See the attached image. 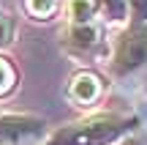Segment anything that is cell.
I'll return each instance as SVG.
<instances>
[{
    "instance_id": "3957f363",
    "label": "cell",
    "mask_w": 147,
    "mask_h": 145,
    "mask_svg": "<svg viewBox=\"0 0 147 145\" xmlns=\"http://www.w3.org/2000/svg\"><path fill=\"white\" fill-rule=\"evenodd\" d=\"M44 131V120L38 118H0V142L3 145H22L36 140Z\"/></svg>"
},
{
    "instance_id": "5b68a950",
    "label": "cell",
    "mask_w": 147,
    "mask_h": 145,
    "mask_svg": "<svg viewBox=\"0 0 147 145\" xmlns=\"http://www.w3.org/2000/svg\"><path fill=\"white\" fill-rule=\"evenodd\" d=\"M98 38H101V30L95 27V22L71 27V44H74L76 52H90V49H95L98 47Z\"/></svg>"
},
{
    "instance_id": "277c9868",
    "label": "cell",
    "mask_w": 147,
    "mask_h": 145,
    "mask_svg": "<svg viewBox=\"0 0 147 145\" xmlns=\"http://www.w3.org/2000/svg\"><path fill=\"white\" fill-rule=\"evenodd\" d=\"M68 96L79 104V107H90V104L101 96V80L95 74H90V71H82V74H76L71 80Z\"/></svg>"
},
{
    "instance_id": "6da1fadb",
    "label": "cell",
    "mask_w": 147,
    "mask_h": 145,
    "mask_svg": "<svg viewBox=\"0 0 147 145\" xmlns=\"http://www.w3.org/2000/svg\"><path fill=\"white\" fill-rule=\"evenodd\" d=\"M131 126H134V120L101 115V118L79 120V123H68L63 129H57L49 140V145H112Z\"/></svg>"
},
{
    "instance_id": "9c48e42d",
    "label": "cell",
    "mask_w": 147,
    "mask_h": 145,
    "mask_svg": "<svg viewBox=\"0 0 147 145\" xmlns=\"http://www.w3.org/2000/svg\"><path fill=\"white\" fill-rule=\"evenodd\" d=\"M14 85H16V69L5 58H0V96L11 93V91H14Z\"/></svg>"
},
{
    "instance_id": "30bf717a",
    "label": "cell",
    "mask_w": 147,
    "mask_h": 145,
    "mask_svg": "<svg viewBox=\"0 0 147 145\" xmlns=\"http://www.w3.org/2000/svg\"><path fill=\"white\" fill-rule=\"evenodd\" d=\"M11 33H14V25H11V19L5 14H0V47H5V44L11 41Z\"/></svg>"
},
{
    "instance_id": "ba28073f",
    "label": "cell",
    "mask_w": 147,
    "mask_h": 145,
    "mask_svg": "<svg viewBox=\"0 0 147 145\" xmlns=\"http://www.w3.org/2000/svg\"><path fill=\"white\" fill-rule=\"evenodd\" d=\"M25 8H27V14L36 16V19H47V16L55 14L57 0H25Z\"/></svg>"
},
{
    "instance_id": "52a82bcc",
    "label": "cell",
    "mask_w": 147,
    "mask_h": 145,
    "mask_svg": "<svg viewBox=\"0 0 147 145\" xmlns=\"http://www.w3.org/2000/svg\"><path fill=\"white\" fill-rule=\"evenodd\" d=\"M95 5L106 14V19H115V22L125 19V11H128V0H95Z\"/></svg>"
},
{
    "instance_id": "7a4b0ae2",
    "label": "cell",
    "mask_w": 147,
    "mask_h": 145,
    "mask_svg": "<svg viewBox=\"0 0 147 145\" xmlns=\"http://www.w3.org/2000/svg\"><path fill=\"white\" fill-rule=\"evenodd\" d=\"M142 63H147V30H131L120 38L115 55V71L125 74V71L139 69Z\"/></svg>"
},
{
    "instance_id": "8992f818",
    "label": "cell",
    "mask_w": 147,
    "mask_h": 145,
    "mask_svg": "<svg viewBox=\"0 0 147 145\" xmlns=\"http://www.w3.org/2000/svg\"><path fill=\"white\" fill-rule=\"evenodd\" d=\"M98 11L95 0H71L68 3V16H71V27H79V25H90Z\"/></svg>"
},
{
    "instance_id": "8fae6325",
    "label": "cell",
    "mask_w": 147,
    "mask_h": 145,
    "mask_svg": "<svg viewBox=\"0 0 147 145\" xmlns=\"http://www.w3.org/2000/svg\"><path fill=\"white\" fill-rule=\"evenodd\" d=\"M128 3H131L136 19H144V16H147V0H128Z\"/></svg>"
}]
</instances>
